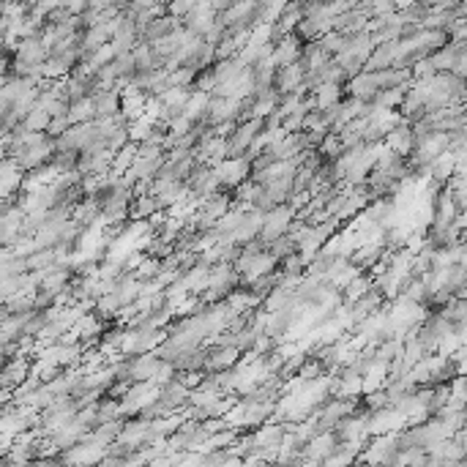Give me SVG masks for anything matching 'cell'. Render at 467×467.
I'll return each mask as SVG.
<instances>
[{"mask_svg":"<svg viewBox=\"0 0 467 467\" xmlns=\"http://www.w3.org/2000/svg\"><path fill=\"white\" fill-rule=\"evenodd\" d=\"M153 214H159V205L153 194H134L128 202V219L140 221V219H150Z\"/></svg>","mask_w":467,"mask_h":467,"instance_id":"1","label":"cell"},{"mask_svg":"<svg viewBox=\"0 0 467 467\" xmlns=\"http://www.w3.org/2000/svg\"><path fill=\"white\" fill-rule=\"evenodd\" d=\"M372 290V285H369V279L366 276H356L350 285H347V292H344V301L347 304H356V301H361L366 292Z\"/></svg>","mask_w":467,"mask_h":467,"instance_id":"2","label":"cell"}]
</instances>
